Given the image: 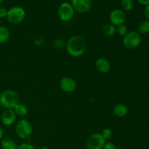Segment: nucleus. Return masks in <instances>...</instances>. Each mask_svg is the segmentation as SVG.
Returning a JSON list of instances; mask_svg holds the SVG:
<instances>
[{
	"mask_svg": "<svg viewBox=\"0 0 149 149\" xmlns=\"http://www.w3.org/2000/svg\"><path fill=\"white\" fill-rule=\"evenodd\" d=\"M138 2L140 4H143V5H148L149 4V0H138Z\"/></svg>",
	"mask_w": 149,
	"mask_h": 149,
	"instance_id": "a878e982",
	"label": "nucleus"
},
{
	"mask_svg": "<svg viewBox=\"0 0 149 149\" xmlns=\"http://www.w3.org/2000/svg\"><path fill=\"white\" fill-rule=\"evenodd\" d=\"M16 113L13 109H6L1 116V122L5 126L13 125L16 121Z\"/></svg>",
	"mask_w": 149,
	"mask_h": 149,
	"instance_id": "9b49d317",
	"label": "nucleus"
},
{
	"mask_svg": "<svg viewBox=\"0 0 149 149\" xmlns=\"http://www.w3.org/2000/svg\"><path fill=\"white\" fill-rule=\"evenodd\" d=\"M3 1H4V0H0V4H1V3L3 2Z\"/></svg>",
	"mask_w": 149,
	"mask_h": 149,
	"instance_id": "c85d7f7f",
	"label": "nucleus"
},
{
	"mask_svg": "<svg viewBox=\"0 0 149 149\" xmlns=\"http://www.w3.org/2000/svg\"><path fill=\"white\" fill-rule=\"evenodd\" d=\"M17 149H36L35 146L30 143H22L17 146Z\"/></svg>",
	"mask_w": 149,
	"mask_h": 149,
	"instance_id": "4be33fe9",
	"label": "nucleus"
},
{
	"mask_svg": "<svg viewBox=\"0 0 149 149\" xmlns=\"http://www.w3.org/2000/svg\"><path fill=\"white\" fill-rule=\"evenodd\" d=\"M15 132L20 138L27 139L32 135L33 127L29 121L21 119L16 124Z\"/></svg>",
	"mask_w": 149,
	"mask_h": 149,
	"instance_id": "7ed1b4c3",
	"label": "nucleus"
},
{
	"mask_svg": "<svg viewBox=\"0 0 149 149\" xmlns=\"http://www.w3.org/2000/svg\"><path fill=\"white\" fill-rule=\"evenodd\" d=\"M13 110L15 112L16 115L19 116H24L29 112V109L26 105L23 104V103H19L13 109Z\"/></svg>",
	"mask_w": 149,
	"mask_h": 149,
	"instance_id": "2eb2a0df",
	"label": "nucleus"
},
{
	"mask_svg": "<svg viewBox=\"0 0 149 149\" xmlns=\"http://www.w3.org/2000/svg\"><path fill=\"white\" fill-rule=\"evenodd\" d=\"M106 143V140L101 134L93 133L87 138L86 146L88 149H103Z\"/></svg>",
	"mask_w": 149,
	"mask_h": 149,
	"instance_id": "0eeeda50",
	"label": "nucleus"
},
{
	"mask_svg": "<svg viewBox=\"0 0 149 149\" xmlns=\"http://www.w3.org/2000/svg\"><path fill=\"white\" fill-rule=\"evenodd\" d=\"M71 5L74 11L79 13H86L92 8V0H71Z\"/></svg>",
	"mask_w": 149,
	"mask_h": 149,
	"instance_id": "6e6552de",
	"label": "nucleus"
},
{
	"mask_svg": "<svg viewBox=\"0 0 149 149\" xmlns=\"http://www.w3.org/2000/svg\"><path fill=\"white\" fill-rule=\"evenodd\" d=\"M143 13H144V15H145V17L149 20V4L148 5L146 6L145 9H144Z\"/></svg>",
	"mask_w": 149,
	"mask_h": 149,
	"instance_id": "393cba45",
	"label": "nucleus"
},
{
	"mask_svg": "<svg viewBox=\"0 0 149 149\" xmlns=\"http://www.w3.org/2000/svg\"><path fill=\"white\" fill-rule=\"evenodd\" d=\"M103 149H116V147L115 144L113 143L108 142L105 143Z\"/></svg>",
	"mask_w": 149,
	"mask_h": 149,
	"instance_id": "5701e85b",
	"label": "nucleus"
},
{
	"mask_svg": "<svg viewBox=\"0 0 149 149\" xmlns=\"http://www.w3.org/2000/svg\"><path fill=\"white\" fill-rule=\"evenodd\" d=\"M128 108L123 103H118L114 106L113 109V113L117 117H124L127 113Z\"/></svg>",
	"mask_w": 149,
	"mask_h": 149,
	"instance_id": "ddd939ff",
	"label": "nucleus"
},
{
	"mask_svg": "<svg viewBox=\"0 0 149 149\" xmlns=\"http://www.w3.org/2000/svg\"><path fill=\"white\" fill-rule=\"evenodd\" d=\"M26 12L20 7H13L7 12V20L12 24H19L25 18Z\"/></svg>",
	"mask_w": 149,
	"mask_h": 149,
	"instance_id": "39448f33",
	"label": "nucleus"
},
{
	"mask_svg": "<svg viewBox=\"0 0 149 149\" xmlns=\"http://www.w3.org/2000/svg\"><path fill=\"white\" fill-rule=\"evenodd\" d=\"M7 12H8V10H7V9L4 8V7H0V18L7 17Z\"/></svg>",
	"mask_w": 149,
	"mask_h": 149,
	"instance_id": "b1692460",
	"label": "nucleus"
},
{
	"mask_svg": "<svg viewBox=\"0 0 149 149\" xmlns=\"http://www.w3.org/2000/svg\"><path fill=\"white\" fill-rule=\"evenodd\" d=\"M42 149H51V148H49V147H43Z\"/></svg>",
	"mask_w": 149,
	"mask_h": 149,
	"instance_id": "cd10ccee",
	"label": "nucleus"
},
{
	"mask_svg": "<svg viewBox=\"0 0 149 149\" xmlns=\"http://www.w3.org/2000/svg\"><path fill=\"white\" fill-rule=\"evenodd\" d=\"M95 65L96 69L99 72L103 73V74L108 73L111 69L110 62H109V60L104 58H100L97 60H96Z\"/></svg>",
	"mask_w": 149,
	"mask_h": 149,
	"instance_id": "f8f14e48",
	"label": "nucleus"
},
{
	"mask_svg": "<svg viewBox=\"0 0 149 149\" xmlns=\"http://www.w3.org/2000/svg\"><path fill=\"white\" fill-rule=\"evenodd\" d=\"M10 31L5 26H0V44L4 43L10 38Z\"/></svg>",
	"mask_w": 149,
	"mask_h": 149,
	"instance_id": "f3484780",
	"label": "nucleus"
},
{
	"mask_svg": "<svg viewBox=\"0 0 149 149\" xmlns=\"http://www.w3.org/2000/svg\"><path fill=\"white\" fill-rule=\"evenodd\" d=\"M127 27L125 24L119 25L116 28V33H117V34L120 36H123L124 37L127 33Z\"/></svg>",
	"mask_w": 149,
	"mask_h": 149,
	"instance_id": "aec40b11",
	"label": "nucleus"
},
{
	"mask_svg": "<svg viewBox=\"0 0 149 149\" xmlns=\"http://www.w3.org/2000/svg\"><path fill=\"white\" fill-rule=\"evenodd\" d=\"M121 4L125 11H131L134 7V2L132 0H122Z\"/></svg>",
	"mask_w": 149,
	"mask_h": 149,
	"instance_id": "6ab92c4d",
	"label": "nucleus"
},
{
	"mask_svg": "<svg viewBox=\"0 0 149 149\" xmlns=\"http://www.w3.org/2000/svg\"><path fill=\"white\" fill-rule=\"evenodd\" d=\"M3 136H4V131H3L2 128L0 127V141L3 139Z\"/></svg>",
	"mask_w": 149,
	"mask_h": 149,
	"instance_id": "bb28decb",
	"label": "nucleus"
},
{
	"mask_svg": "<svg viewBox=\"0 0 149 149\" xmlns=\"http://www.w3.org/2000/svg\"><path fill=\"white\" fill-rule=\"evenodd\" d=\"M60 19L64 22H69L74 16V10L71 4L68 2L62 3L58 9Z\"/></svg>",
	"mask_w": 149,
	"mask_h": 149,
	"instance_id": "423d86ee",
	"label": "nucleus"
},
{
	"mask_svg": "<svg viewBox=\"0 0 149 149\" xmlns=\"http://www.w3.org/2000/svg\"><path fill=\"white\" fill-rule=\"evenodd\" d=\"M101 135L106 141V140L111 139L112 136H113V131L111 129H109V128H106V129H104L102 131Z\"/></svg>",
	"mask_w": 149,
	"mask_h": 149,
	"instance_id": "412c9836",
	"label": "nucleus"
},
{
	"mask_svg": "<svg viewBox=\"0 0 149 149\" xmlns=\"http://www.w3.org/2000/svg\"><path fill=\"white\" fill-rule=\"evenodd\" d=\"M116 31V28L112 24H106L102 29V32H103V35L106 36H113Z\"/></svg>",
	"mask_w": 149,
	"mask_h": 149,
	"instance_id": "dca6fc26",
	"label": "nucleus"
},
{
	"mask_svg": "<svg viewBox=\"0 0 149 149\" xmlns=\"http://www.w3.org/2000/svg\"><path fill=\"white\" fill-rule=\"evenodd\" d=\"M87 44L84 39L79 35L73 36L68 39L66 44L67 52L74 58L81 57L85 53Z\"/></svg>",
	"mask_w": 149,
	"mask_h": 149,
	"instance_id": "f257e3e1",
	"label": "nucleus"
},
{
	"mask_svg": "<svg viewBox=\"0 0 149 149\" xmlns=\"http://www.w3.org/2000/svg\"><path fill=\"white\" fill-rule=\"evenodd\" d=\"M109 20H110L111 24L113 25L114 26H118L119 25L124 24L126 20V15L123 10L120 9H115L111 13Z\"/></svg>",
	"mask_w": 149,
	"mask_h": 149,
	"instance_id": "1a4fd4ad",
	"label": "nucleus"
},
{
	"mask_svg": "<svg viewBox=\"0 0 149 149\" xmlns=\"http://www.w3.org/2000/svg\"><path fill=\"white\" fill-rule=\"evenodd\" d=\"M122 42L124 46L127 49H135L141 45V36L138 31H135L127 32V33L123 37Z\"/></svg>",
	"mask_w": 149,
	"mask_h": 149,
	"instance_id": "20e7f679",
	"label": "nucleus"
},
{
	"mask_svg": "<svg viewBox=\"0 0 149 149\" xmlns=\"http://www.w3.org/2000/svg\"><path fill=\"white\" fill-rule=\"evenodd\" d=\"M138 33L140 34H145L149 32V21L143 20L138 26Z\"/></svg>",
	"mask_w": 149,
	"mask_h": 149,
	"instance_id": "a211bd4d",
	"label": "nucleus"
},
{
	"mask_svg": "<svg viewBox=\"0 0 149 149\" xmlns=\"http://www.w3.org/2000/svg\"><path fill=\"white\" fill-rule=\"evenodd\" d=\"M1 148L2 149H17V145L11 138H5L1 140Z\"/></svg>",
	"mask_w": 149,
	"mask_h": 149,
	"instance_id": "4468645a",
	"label": "nucleus"
},
{
	"mask_svg": "<svg viewBox=\"0 0 149 149\" xmlns=\"http://www.w3.org/2000/svg\"><path fill=\"white\" fill-rule=\"evenodd\" d=\"M19 103V96L13 90H6L0 95V105L6 109H13Z\"/></svg>",
	"mask_w": 149,
	"mask_h": 149,
	"instance_id": "f03ea898",
	"label": "nucleus"
},
{
	"mask_svg": "<svg viewBox=\"0 0 149 149\" xmlns=\"http://www.w3.org/2000/svg\"><path fill=\"white\" fill-rule=\"evenodd\" d=\"M60 87L65 93H72L77 88V82L71 77H64L60 81Z\"/></svg>",
	"mask_w": 149,
	"mask_h": 149,
	"instance_id": "9d476101",
	"label": "nucleus"
}]
</instances>
